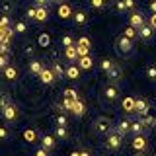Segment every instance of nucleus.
Returning <instances> with one entry per match:
<instances>
[{
    "mask_svg": "<svg viewBox=\"0 0 156 156\" xmlns=\"http://www.w3.org/2000/svg\"><path fill=\"white\" fill-rule=\"evenodd\" d=\"M136 156H144V154H143V152H139V154H136Z\"/></svg>",
    "mask_w": 156,
    "mask_h": 156,
    "instance_id": "56",
    "label": "nucleus"
},
{
    "mask_svg": "<svg viewBox=\"0 0 156 156\" xmlns=\"http://www.w3.org/2000/svg\"><path fill=\"white\" fill-rule=\"evenodd\" d=\"M70 113H74L76 117H82V115H84V113H86V105H84V101L78 100V101H76V105H74V109H72Z\"/></svg>",
    "mask_w": 156,
    "mask_h": 156,
    "instance_id": "19",
    "label": "nucleus"
},
{
    "mask_svg": "<svg viewBox=\"0 0 156 156\" xmlns=\"http://www.w3.org/2000/svg\"><path fill=\"white\" fill-rule=\"evenodd\" d=\"M41 70H43V65L39 61H31L29 62V72H33V74H41Z\"/></svg>",
    "mask_w": 156,
    "mask_h": 156,
    "instance_id": "23",
    "label": "nucleus"
},
{
    "mask_svg": "<svg viewBox=\"0 0 156 156\" xmlns=\"http://www.w3.org/2000/svg\"><path fill=\"white\" fill-rule=\"evenodd\" d=\"M39 80H41L43 84H53V82L57 80V74L53 72V68H43L41 74H39Z\"/></svg>",
    "mask_w": 156,
    "mask_h": 156,
    "instance_id": "8",
    "label": "nucleus"
},
{
    "mask_svg": "<svg viewBox=\"0 0 156 156\" xmlns=\"http://www.w3.org/2000/svg\"><path fill=\"white\" fill-rule=\"evenodd\" d=\"M76 101H78V100H74V98H62V105H65V109H68V111L74 109Z\"/></svg>",
    "mask_w": 156,
    "mask_h": 156,
    "instance_id": "28",
    "label": "nucleus"
},
{
    "mask_svg": "<svg viewBox=\"0 0 156 156\" xmlns=\"http://www.w3.org/2000/svg\"><path fill=\"white\" fill-rule=\"evenodd\" d=\"M129 23H131L133 27L140 29V27L144 26V18H143V14H140V12H133V14L129 16Z\"/></svg>",
    "mask_w": 156,
    "mask_h": 156,
    "instance_id": "10",
    "label": "nucleus"
},
{
    "mask_svg": "<svg viewBox=\"0 0 156 156\" xmlns=\"http://www.w3.org/2000/svg\"><path fill=\"white\" fill-rule=\"evenodd\" d=\"M146 146H148L146 135H135V139H133V148L136 150V152H144Z\"/></svg>",
    "mask_w": 156,
    "mask_h": 156,
    "instance_id": "7",
    "label": "nucleus"
},
{
    "mask_svg": "<svg viewBox=\"0 0 156 156\" xmlns=\"http://www.w3.org/2000/svg\"><path fill=\"white\" fill-rule=\"evenodd\" d=\"M96 133H98V135H109V133H111L109 119H105V117H100V119L96 121Z\"/></svg>",
    "mask_w": 156,
    "mask_h": 156,
    "instance_id": "5",
    "label": "nucleus"
},
{
    "mask_svg": "<svg viewBox=\"0 0 156 156\" xmlns=\"http://www.w3.org/2000/svg\"><path fill=\"white\" fill-rule=\"evenodd\" d=\"M70 6H68V4H61V6H58V16H61L62 20H66V18H70Z\"/></svg>",
    "mask_w": 156,
    "mask_h": 156,
    "instance_id": "24",
    "label": "nucleus"
},
{
    "mask_svg": "<svg viewBox=\"0 0 156 156\" xmlns=\"http://www.w3.org/2000/svg\"><path fill=\"white\" fill-rule=\"evenodd\" d=\"M53 72L57 74V78H62V74H66V70H62V66L58 65V62H55V65H53Z\"/></svg>",
    "mask_w": 156,
    "mask_h": 156,
    "instance_id": "32",
    "label": "nucleus"
},
{
    "mask_svg": "<svg viewBox=\"0 0 156 156\" xmlns=\"http://www.w3.org/2000/svg\"><path fill=\"white\" fill-rule=\"evenodd\" d=\"M105 0H92V8H104Z\"/></svg>",
    "mask_w": 156,
    "mask_h": 156,
    "instance_id": "43",
    "label": "nucleus"
},
{
    "mask_svg": "<svg viewBox=\"0 0 156 156\" xmlns=\"http://www.w3.org/2000/svg\"><path fill=\"white\" fill-rule=\"evenodd\" d=\"M115 10H117V12H125V10H127V4H125V0H117V4H115Z\"/></svg>",
    "mask_w": 156,
    "mask_h": 156,
    "instance_id": "37",
    "label": "nucleus"
},
{
    "mask_svg": "<svg viewBox=\"0 0 156 156\" xmlns=\"http://www.w3.org/2000/svg\"><path fill=\"white\" fill-rule=\"evenodd\" d=\"M55 123H57V125H62V127H66V125H68L65 115H57V117H55Z\"/></svg>",
    "mask_w": 156,
    "mask_h": 156,
    "instance_id": "39",
    "label": "nucleus"
},
{
    "mask_svg": "<svg viewBox=\"0 0 156 156\" xmlns=\"http://www.w3.org/2000/svg\"><path fill=\"white\" fill-rule=\"evenodd\" d=\"M152 33H154V27L150 26V23H144V26L139 29V35H140V39H144V41H148V39L152 37Z\"/></svg>",
    "mask_w": 156,
    "mask_h": 156,
    "instance_id": "11",
    "label": "nucleus"
},
{
    "mask_svg": "<svg viewBox=\"0 0 156 156\" xmlns=\"http://www.w3.org/2000/svg\"><path fill=\"white\" fill-rule=\"evenodd\" d=\"M41 144H43V148L51 150L53 146H55V139H53L51 135H43V136H41Z\"/></svg>",
    "mask_w": 156,
    "mask_h": 156,
    "instance_id": "22",
    "label": "nucleus"
},
{
    "mask_svg": "<svg viewBox=\"0 0 156 156\" xmlns=\"http://www.w3.org/2000/svg\"><path fill=\"white\" fill-rule=\"evenodd\" d=\"M115 51H117V55H121V57H131L135 53L133 39H129L127 35H119L115 39Z\"/></svg>",
    "mask_w": 156,
    "mask_h": 156,
    "instance_id": "1",
    "label": "nucleus"
},
{
    "mask_svg": "<svg viewBox=\"0 0 156 156\" xmlns=\"http://www.w3.org/2000/svg\"><path fill=\"white\" fill-rule=\"evenodd\" d=\"M49 43H51V37H49L47 33H41V35H39V45H41V47H47Z\"/></svg>",
    "mask_w": 156,
    "mask_h": 156,
    "instance_id": "33",
    "label": "nucleus"
},
{
    "mask_svg": "<svg viewBox=\"0 0 156 156\" xmlns=\"http://www.w3.org/2000/svg\"><path fill=\"white\" fill-rule=\"evenodd\" d=\"M148 109H150V104L146 100H143V98H140V100H136V107H135V111L136 113H139L140 117H146L148 115Z\"/></svg>",
    "mask_w": 156,
    "mask_h": 156,
    "instance_id": "9",
    "label": "nucleus"
},
{
    "mask_svg": "<svg viewBox=\"0 0 156 156\" xmlns=\"http://www.w3.org/2000/svg\"><path fill=\"white\" fill-rule=\"evenodd\" d=\"M2 115H4V119L8 121H16V117H18V107L14 105V104H8V105H4L2 107Z\"/></svg>",
    "mask_w": 156,
    "mask_h": 156,
    "instance_id": "6",
    "label": "nucleus"
},
{
    "mask_svg": "<svg viewBox=\"0 0 156 156\" xmlns=\"http://www.w3.org/2000/svg\"><path fill=\"white\" fill-rule=\"evenodd\" d=\"M148 129H150V125H148V121H146L144 117H140L139 121H135L133 127H131V131H133L135 135H146Z\"/></svg>",
    "mask_w": 156,
    "mask_h": 156,
    "instance_id": "4",
    "label": "nucleus"
},
{
    "mask_svg": "<svg viewBox=\"0 0 156 156\" xmlns=\"http://www.w3.org/2000/svg\"><path fill=\"white\" fill-rule=\"evenodd\" d=\"M74 22L78 23V26H84V23L88 22V16L84 12H74Z\"/></svg>",
    "mask_w": 156,
    "mask_h": 156,
    "instance_id": "29",
    "label": "nucleus"
},
{
    "mask_svg": "<svg viewBox=\"0 0 156 156\" xmlns=\"http://www.w3.org/2000/svg\"><path fill=\"white\" fill-rule=\"evenodd\" d=\"M78 66H80L82 70H88V68L94 66V61H92L88 55H86V57H80V58H78Z\"/></svg>",
    "mask_w": 156,
    "mask_h": 156,
    "instance_id": "16",
    "label": "nucleus"
},
{
    "mask_svg": "<svg viewBox=\"0 0 156 156\" xmlns=\"http://www.w3.org/2000/svg\"><path fill=\"white\" fill-rule=\"evenodd\" d=\"M47 18H49V10L45 6H39L35 14V22H47Z\"/></svg>",
    "mask_w": 156,
    "mask_h": 156,
    "instance_id": "18",
    "label": "nucleus"
},
{
    "mask_svg": "<svg viewBox=\"0 0 156 156\" xmlns=\"http://www.w3.org/2000/svg\"><path fill=\"white\" fill-rule=\"evenodd\" d=\"M117 96H119V88H117V84H107V88H105V98L107 100H117Z\"/></svg>",
    "mask_w": 156,
    "mask_h": 156,
    "instance_id": "12",
    "label": "nucleus"
},
{
    "mask_svg": "<svg viewBox=\"0 0 156 156\" xmlns=\"http://www.w3.org/2000/svg\"><path fill=\"white\" fill-rule=\"evenodd\" d=\"M148 23H150V26H152V27L156 29V14H152V16H150V20H148Z\"/></svg>",
    "mask_w": 156,
    "mask_h": 156,
    "instance_id": "51",
    "label": "nucleus"
},
{
    "mask_svg": "<svg viewBox=\"0 0 156 156\" xmlns=\"http://www.w3.org/2000/svg\"><path fill=\"white\" fill-rule=\"evenodd\" d=\"M65 55H66V58H68V61H72V62L80 58V55H78V49H76V45H70V47H66Z\"/></svg>",
    "mask_w": 156,
    "mask_h": 156,
    "instance_id": "14",
    "label": "nucleus"
},
{
    "mask_svg": "<svg viewBox=\"0 0 156 156\" xmlns=\"http://www.w3.org/2000/svg\"><path fill=\"white\" fill-rule=\"evenodd\" d=\"M78 45H82V47H90V39H88V37H80V39H78Z\"/></svg>",
    "mask_w": 156,
    "mask_h": 156,
    "instance_id": "42",
    "label": "nucleus"
},
{
    "mask_svg": "<svg viewBox=\"0 0 156 156\" xmlns=\"http://www.w3.org/2000/svg\"><path fill=\"white\" fill-rule=\"evenodd\" d=\"M76 49H78V55L80 57H86L88 51H90V47H82V45H78V43H76Z\"/></svg>",
    "mask_w": 156,
    "mask_h": 156,
    "instance_id": "38",
    "label": "nucleus"
},
{
    "mask_svg": "<svg viewBox=\"0 0 156 156\" xmlns=\"http://www.w3.org/2000/svg\"><path fill=\"white\" fill-rule=\"evenodd\" d=\"M10 104V98L8 96H2V101H0V107H4V105H8Z\"/></svg>",
    "mask_w": 156,
    "mask_h": 156,
    "instance_id": "50",
    "label": "nucleus"
},
{
    "mask_svg": "<svg viewBox=\"0 0 156 156\" xmlns=\"http://www.w3.org/2000/svg\"><path fill=\"white\" fill-rule=\"evenodd\" d=\"M4 14H10V10H12V4H10V0H4Z\"/></svg>",
    "mask_w": 156,
    "mask_h": 156,
    "instance_id": "46",
    "label": "nucleus"
},
{
    "mask_svg": "<svg viewBox=\"0 0 156 156\" xmlns=\"http://www.w3.org/2000/svg\"><path fill=\"white\" fill-rule=\"evenodd\" d=\"M123 144V135H119L117 131H111L109 135H107V140H105V146L109 150H117L119 146Z\"/></svg>",
    "mask_w": 156,
    "mask_h": 156,
    "instance_id": "2",
    "label": "nucleus"
},
{
    "mask_svg": "<svg viewBox=\"0 0 156 156\" xmlns=\"http://www.w3.org/2000/svg\"><path fill=\"white\" fill-rule=\"evenodd\" d=\"M53 2H62V0H53Z\"/></svg>",
    "mask_w": 156,
    "mask_h": 156,
    "instance_id": "57",
    "label": "nucleus"
},
{
    "mask_svg": "<svg viewBox=\"0 0 156 156\" xmlns=\"http://www.w3.org/2000/svg\"><path fill=\"white\" fill-rule=\"evenodd\" d=\"M0 66H2V70L8 66V53H2V57H0Z\"/></svg>",
    "mask_w": 156,
    "mask_h": 156,
    "instance_id": "40",
    "label": "nucleus"
},
{
    "mask_svg": "<svg viewBox=\"0 0 156 156\" xmlns=\"http://www.w3.org/2000/svg\"><path fill=\"white\" fill-rule=\"evenodd\" d=\"M0 27H10V18H8V14H4L2 20H0Z\"/></svg>",
    "mask_w": 156,
    "mask_h": 156,
    "instance_id": "41",
    "label": "nucleus"
},
{
    "mask_svg": "<svg viewBox=\"0 0 156 156\" xmlns=\"http://www.w3.org/2000/svg\"><path fill=\"white\" fill-rule=\"evenodd\" d=\"M125 4H127V10H133L135 8V0H125Z\"/></svg>",
    "mask_w": 156,
    "mask_h": 156,
    "instance_id": "52",
    "label": "nucleus"
},
{
    "mask_svg": "<svg viewBox=\"0 0 156 156\" xmlns=\"http://www.w3.org/2000/svg\"><path fill=\"white\" fill-rule=\"evenodd\" d=\"M62 45H65V47H70V45H76V43H74V39H72L70 35H65V37H62Z\"/></svg>",
    "mask_w": 156,
    "mask_h": 156,
    "instance_id": "36",
    "label": "nucleus"
},
{
    "mask_svg": "<svg viewBox=\"0 0 156 156\" xmlns=\"http://www.w3.org/2000/svg\"><path fill=\"white\" fill-rule=\"evenodd\" d=\"M23 139L27 140V143H37V139H39V135H37V131H33V129H26L23 131Z\"/></svg>",
    "mask_w": 156,
    "mask_h": 156,
    "instance_id": "17",
    "label": "nucleus"
},
{
    "mask_svg": "<svg viewBox=\"0 0 156 156\" xmlns=\"http://www.w3.org/2000/svg\"><path fill=\"white\" fill-rule=\"evenodd\" d=\"M62 96H65V98H74V100H80V98H78V92H76V90H72V88H66Z\"/></svg>",
    "mask_w": 156,
    "mask_h": 156,
    "instance_id": "34",
    "label": "nucleus"
},
{
    "mask_svg": "<svg viewBox=\"0 0 156 156\" xmlns=\"http://www.w3.org/2000/svg\"><path fill=\"white\" fill-rule=\"evenodd\" d=\"M113 65H115V62H113V61H111V58H104V61H101V62H100V66H101V70H105V72H107V70H109V68H111V66H113Z\"/></svg>",
    "mask_w": 156,
    "mask_h": 156,
    "instance_id": "31",
    "label": "nucleus"
},
{
    "mask_svg": "<svg viewBox=\"0 0 156 156\" xmlns=\"http://www.w3.org/2000/svg\"><path fill=\"white\" fill-rule=\"evenodd\" d=\"M14 29H16V33H26L27 31V23L26 22H16L14 23Z\"/></svg>",
    "mask_w": 156,
    "mask_h": 156,
    "instance_id": "30",
    "label": "nucleus"
},
{
    "mask_svg": "<svg viewBox=\"0 0 156 156\" xmlns=\"http://www.w3.org/2000/svg\"><path fill=\"white\" fill-rule=\"evenodd\" d=\"M150 10H152V14H156V0L150 2Z\"/></svg>",
    "mask_w": 156,
    "mask_h": 156,
    "instance_id": "54",
    "label": "nucleus"
},
{
    "mask_svg": "<svg viewBox=\"0 0 156 156\" xmlns=\"http://www.w3.org/2000/svg\"><path fill=\"white\" fill-rule=\"evenodd\" d=\"M0 51H2V53H8V51H10V41H2V45H0Z\"/></svg>",
    "mask_w": 156,
    "mask_h": 156,
    "instance_id": "44",
    "label": "nucleus"
},
{
    "mask_svg": "<svg viewBox=\"0 0 156 156\" xmlns=\"http://www.w3.org/2000/svg\"><path fill=\"white\" fill-rule=\"evenodd\" d=\"M123 35H127L129 39H133V41H135L136 37H140V35H139V29H136V27H133V26H129V27H127Z\"/></svg>",
    "mask_w": 156,
    "mask_h": 156,
    "instance_id": "26",
    "label": "nucleus"
},
{
    "mask_svg": "<svg viewBox=\"0 0 156 156\" xmlns=\"http://www.w3.org/2000/svg\"><path fill=\"white\" fill-rule=\"evenodd\" d=\"M55 136H57V139H66V136H68V131H66V127H62V125H57V127H55Z\"/></svg>",
    "mask_w": 156,
    "mask_h": 156,
    "instance_id": "27",
    "label": "nucleus"
},
{
    "mask_svg": "<svg viewBox=\"0 0 156 156\" xmlns=\"http://www.w3.org/2000/svg\"><path fill=\"white\" fill-rule=\"evenodd\" d=\"M0 135H2V140H8V129H6V127L0 129Z\"/></svg>",
    "mask_w": 156,
    "mask_h": 156,
    "instance_id": "48",
    "label": "nucleus"
},
{
    "mask_svg": "<svg viewBox=\"0 0 156 156\" xmlns=\"http://www.w3.org/2000/svg\"><path fill=\"white\" fill-rule=\"evenodd\" d=\"M105 74H107V80H109L111 84H119L121 78H123V68H121L119 65H113Z\"/></svg>",
    "mask_w": 156,
    "mask_h": 156,
    "instance_id": "3",
    "label": "nucleus"
},
{
    "mask_svg": "<svg viewBox=\"0 0 156 156\" xmlns=\"http://www.w3.org/2000/svg\"><path fill=\"white\" fill-rule=\"evenodd\" d=\"M144 119L148 121V125H150V127H154V125H156V117H154V115H146Z\"/></svg>",
    "mask_w": 156,
    "mask_h": 156,
    "instance_id": "47",
    "label": "nucleus"
},
{
    "mask_svg": "<svg viewBox=\"0 0 156 156\" xmlns=\"http://www.w3.org/2000/svg\"><path fill=\"white\" fill-rule=\"evenodd\" d=\"M14 31H16L14 27H0V39H2V41H10V37L14 35Z\"/></svg>",
    "mask_w": 156,
    "mask_h": 156,
    "instance_id": "21",
    "label": "nucleus"
},
{
    "mask_svg": "<svg viewBox=\"0 0 156 156\" xmlns=\"http://www.w3.org/2000/svg\"><path fill=\"white\" fill-rule=\"evenodd\" d=\"M4 76H6L8 80H16V78H18V70L14 66H6V68H4Z\"/></svg>",
    "mask_w": 156,
    "mask_h": 156,
    "instance_id": "25",
    "label": "nucleus"
},
{
    "mask_svg": "<svg viewBox=\"0 0 156 156\" xmlns=\"http://www.w3.org/2000/svg\"><path fill=\"white\" fill-rule=\"evenodd\" d=\"M70 156H90V154H88V152H72Z\"/></svg>",
    "mask_w": 156,
    "mask_h": 156,
    "instance_id": "55",
    "label": "nucleus"
},
{
    "mask_svg": "<svg viewBox=\"0 0 156 156\" xmlns=\"http://www.w3.org/2000/svg\"><path fill=\"white\" fill-rule=\"evenodd\" d=\"M35 2L39 4V6H45V4H49V2H53V0H35Z\"/></svg>",
    "mask_w": 156,
    "mask_h": 156,
    "instance_id": "53",
    "label": "nucleus"
},
{
    "mask_svg": "<svg viewBox=\"0 0 156 156\" xmlns=\"http://www.w3.org/2000/svg\"><path fill=\"white\" fill-rule=\"evenodd\" d=\"M35 14H37V8H29L27 10V18L29 20H35Z\"/></svg>",
    "mask_w": 156,
    "mask_h": 156,
    "instance_id": "45",
    "label": "nucleus"
},
{
    "mask_svg": "<svg viewBox=\"0 0 156 156\" xmlns=\"http://www.w3.org/2000/svg\"><path fill=\"white\" fill-rule=\"evenodd\" d=\"M66 76L70 78V80H78V78H80V66L70 65V66L66 68Z\"/></svg>",
    "mask_w": 156,
    "mask_h": 156,
    "instance_id": "15",
    "label": "nucleus"
},
{
    "mask_svg": "<svg viewBox=\"0 0 156 156\" xmlns=\"http://www.w3.org/2000/svg\"><path fill=\"white\" fill-rule=\"evenodd\" d=\"M146 76H148L150 80H156V66H148V68H146Z\"/></svg>",
    "mask_w": 156,
    "mask_h": 156,
    "instance_id": "35",
    "label": "nucleus"
},
{
    "mask_svg": "<svg viewBox=\"0 0 156 156\" xmlns=\"http://www.w3.org/2000/svg\"><path fill=\"white\" fill-rule=\"evenodd\" d=\"M135 107H136V100H133V98H125V100H123V109H125V111L133 113Z\"/></svg>",
    "mask_w": 156,
    "mask_h": 156,
    "instance_id": "20",
    "label": "nucleus"
},
{
    "mask_svg": "<svg viewBox=\"0 0 156 156\" xmlns=\"http://www.w3.org/2000/svg\"><path fill=\"white\" fill-rule=\"evenodd\" d=\"M47 152H49V150H47V148H39V150H37V152H35V156H49Z\"/></svg>",
    "mask_w": 156,
    "mask_h": 156,
    "instance_id": "49",
    "label": "nucleus"
},
{
    "mask_svg": "<svg viewBox=\"0 0 156 156\" xmlns=\"http://www.w3.org/2000/svg\"><path fill=\"white\" fill-rule=\"evenodd\" d=\"M131 127H133V123H131V121H127V119H123V121H119V123H117L115 131H117L119 135H123V136H125V135L131 131Z\"/></svg>",
    "mask_w": 156,
    "mask_h": 156,
    "instance_id": "13",
    "label": "nucleus"
}]
</instances>
